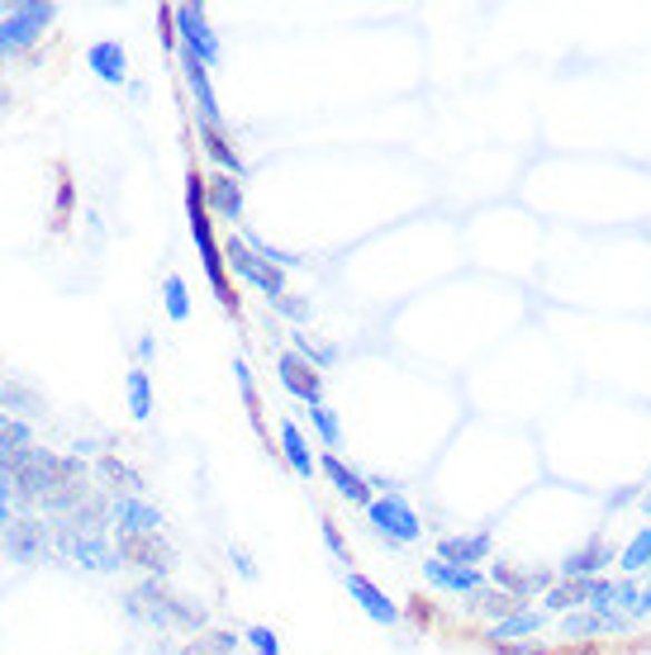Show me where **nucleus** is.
Listing matches in <instances>:
<instances>
[{"label": "nucleus", "mask_w": 651, "mask_h": 655, "mask_svg": "<svg viewBox=\"0 0 651 655\" xmlns=\"http://www.w3.org/2000/svg\"><path fill=\"white\" fill-rule=\"evenodd\" d=\"M119 604H125L129 623H144V627L162 632V636H171V632H186V636L209 632L205 604H196V598H186V594H176L167 579L144 575L125 598H119Z\"/></svg>", "instance_id": "nucleus-1"}, {"label": "nucleus", "mask_w": 651, "mask_h": 655, "mask_svg": "<svg viewBox=\"0 0 651 655\" xmlns=\"http://www.w3.org/2000/svg\"><path fill=\"white\" fill-rule=\"evenodd\" d=\"M186 219H190V242H196V252L205 261V280H209V290H215L219 309L238 314V295L228 286V267H224V242L215 238V219H209V209H205V176L196 167L186 171Z\"/></svg>", "instance_id": "nucleus-2"}, {"label": "nucleus", "mask_w": 651, "mask_h": 655, "mask_svg": "<svg viewBox=\"0 0 651 655\" xmlns=\"http://www.w3.org/2000/svg\"><path fill=\"white\" fill-rule=\"evenodd\" d=\"M52 552L62 560L81 565V570H96V575H115L125 570V560H119V546L110 533H72V527L52 523Z\"/></svg>", "instance_id": "nucleus-3"}, {"label": "nucleus", "mask_w": 651, "mask_h": 655, "mask_svg": "<svg viewBox=\"0 0 651 655\" xmlns=\"http://www.w3.org/2000/svg\"><path fill=\"white\" fill-rule=\"evenodd\" d=\"M0 556L14 565H39L48 556H58L52 552V523L43 513H20V518H10L0 527Z\"/></svg>", "instance_id": "nucleus-4"}, {"label": "nucleus", "mask_w": 651, "mask_h": 655, "mask_svg": "<svg viewBox=\"0 0 651 655\" xmlns=\"http://www.w3.org/2000/svg\"><path fill=\"white\" fill-rule=\"evenodd\" d=\"M224 267L234 271L243 286H253L257 295H267V305L272 299H280L286 295V271H276V267H267L253 247H248V238L238 234V228H228V238H224Z\"/></svg>", "instance_id": "nucleus-5"}, {"label": "nucleus", "mask_w": 651, "mask_h": 655, "mask_svg": "<svg viewBox=\"0 0 651 655\" xmlns=\"http://www.w3.org/2000/svg\"><path fill=\"white\" fill-rule=\"evenodd\" d=\"M366 523H372V533L385 537L391 546H414L424 537V518H418V508L404 499V494H376L372 508H366Z\"/></svg>", "instance_id": "nucleus-6"}, {"label": "nucleus", "mask_w": 651, "mask_h": 655, "mask_svg": "<svg viewBox=\"0 0 651 655\" xmlns=\"http://www.w3.org/2000/svg\"><path fill=\"white\" fill-rule=\"evenodd\" d=\"M52 20H58V6H52V0H14V6H0V24H6V39H10V58L14 52L39 48V39L48 33Z\"/></svg>", "instance_id": "nucleus-7"}, {"label": "nucleus", "mask_w": 651, "mask_h": 655, "mask_svg": "<svg viewBox=\"0 0 651 655\" xmlns=\"http://www.w3.org/2000/svg\"><path fill=\"white\" fill-rule=\"evenodd\" d=\"M162 508L148 494H115L110 499V537H162Z\"/></svg>", "instance_id": "nucleus-8"}, {"label": "nucleus", "mask_w": 651, "mask_h": 655, "mask_svg": "<svg viewBox=\"0 0 651 655\" xmlns=\"http://www.w3.org/2000/svg\"><path fill=\"white\" fill-rule=\"evenodd\" d=\"M176 39H181V48L176 52H190L196 62H205V67H219V58H224V43H219V33L209 29V14H205V6H176Z\"/></svg>", "instance_id": "nucleus-9"}, {"label": "nucleus", "mask_w": 651, "mask_h": 655, "mask_svg": "<svg viewBox=\"0 0 651 655\" xmlns=\"http://www.w3.org/2000/svg\"><path fill=\"white\" fill-rule=\"evenodd\" d=\"M613 565H619V556H613L609 537L594 533L590 542H580L575 552L556 560V579H604V575H613Z\"/></svg>", "instance_id": "nucleus-10"}, {"label": "nucleus", "mask_w": 651, "mask_h": 655, "mask_svg": "<svg viewBox=\"0 0 651 655\" xmlns=\"http://www.w3.org/2000/svg\"><path fill=\"white\" fill-rule=\"evenodd\" d=\"M276 380H280V389H286L290 399H300L305 409L324 404V370H314L305 357H295L290 347L276 351Z\"/></svg>", "instance_id": "nucleus-11"}, {"label": "nucleus", "mask_w": 651, "mask_h": 655, "mask_svg": "<svg viewBox=\"0 0 651 655\" xmlns=\"http://www.w3.org/2000/svg\"><path fill=\"white\" fill-rule=\"evenodd\" d=\"M115 546H119V560L152 579H171L176 570V552L167 537H115Z\"/></svg>", "instance_id": "nucleus-12"}, {"label": "nucleus", "mask_w": 651, "mask_h": 655, "mask_svg": "<svg viewBox=\"0 0 651 655\" xmlns=\"http://www.w3.org/2000/svg\"><path fill=\"white\" fill-rule=\"evenodd\" d=\"M205 209H209V219L215 224H243V209H248V190H243L238 176H228V171H209L205 176Z\"/></svg>", "instance_id": "nucleus-13"}, {"label": "nucleus", "mask_w": 651, "mask_h": 655, "mask_svg": "<svg viewBox=\"0 0 651 655\" xmlns=\"http://www.w3.org/2000/svg\"><path fill=\"white\" fill-rule=\"evenodd\" d=\"M424 584H428V589H437V594H447V598H476L481 589H490L485 570H471V565H447L437 556L424 560Z\"/></svg>", "instance_id": "nucleus-14"}, {"label": "nucleus", "mask_w": 651, "mask_h": 655, "mask_svg": "<svg viewBox=\"0 0 651 655\" xmlns=\"http://www.w3.org/2000/svg\"><path fill=\"white\" fill-rule=\"evenodd\" d=\"M433 556L447 565H471V570H481V565H490V556H495V533H490V527H481V533H447V537H437Z\"/></svg>", "instance_id": "nucleus-15"}, {"label": "nucleus", "mask_w": 651, "mask_h": 655, "mask_svg": "<svg viewBox=\"0 0 651 655\" xmlns=\"http://www.w3.org/2000/svg\"><path fill=\"white\" fill-rule=\"evenodd\" d=\"M181 62V77H186V91L196 100V123H209V129H224V110H219V96H215V81H209V67L196 62L190 52H176Z\"/></svg>", "instance_id": "nucleus-16"}, {"label": "nucleus", "mask_w": 651, "mask_h": 655, "mask_svg": "<svg viewBox=\"0 0 651 655\" xmlns=\"http://www.w3.org/2000/svg\"><path fill=\"white\" fill-rule=\"evenodd\" d=\"M343 584H347V598H352V604H357L366 617H372V623H381V627H400L404 608L381 589L376 579H366V575H357V570H347Z\"/></svg>", "instance_id": "nucleus-17"}, {"label": "nucleus", "mask_w": 651, "mask_h": 655, "mask_svg": "<svg viewBox=\"0 0 651 655\" xmlns=\"http://www.w3.org/2000/svg\"><path fill=\"white\" fill-rule=\"evenodd\" d=\"M319 475L343 494L347 504H357V508H372V499H376V489H372V480L357 470V466H347L338 451H324L319 456Z\"/></svg>", "instance_id": "nucleus-18"}, {"label": "nucleus", "mask_w": 651, "mask_h": 655, "mask_svg": "<svg viewBox=\"0 0 651 655\" xmlns=\"http://www.w3.org/2000/svg\"><path fill=\"white\" fill-rule=\"evenodd\" d=\"M552 617L542 613V608H527V604H519L509 617H500V623H490L485 627V642H490V651L495 646H514V642H533V636L548 627Z\"/></svg>", "instance_id": "nucleus-19"}, {"label": "nucleus", "mask_w": 651, "mask_h": 655, "mask_svg": "<svg viewBox=\"0 0 651 655\" xmlns=\"http://www.w3.org/2000/svg\"><path fill=\"white\" fill-rule=\"evenodd\" d=\"M86 72H96V81L105 86H125L129 81V52L119 39H96L86 48Z\"/></svg>", "instance_id": "nucleus-20"}, {"label": "nucleus", "mask_w": 651, "mask_h": 655, "mask_svg": "<svg viewBox=\"0 0 651 655\" xmlns=\"http://www.w3.org/2000/svg\"><path fill=\"white\" fill-rule=\"evenodd\" d=\"M276 441H280V462L300 475V480H314V475H319V456L309 451V437L300 433V423H295V418H280Z\"/></svg>", "instance_id": "nucleus-21"}, {"label": "nucleus", "mask_w": 651, "mask_h": 655, "mask_svg": "<svg viewBox=\"0 0 651 655\" xmlns=\"http://www.w3.org/2000/svg\"><path fill=\"white\" fill-rule=\"evenodd\" d=\"M196 138H200L205 157H209V162H215L219 171L238 176V181H248V162H243V152L234 148V133H228V129H209V123H196Z\"/></svg>", "instance_id": "nucleus-22"}, {"label": "nucleus", "mask_w": 651, "mask_h": 655, "mask_svg": "<svg viewBox=\"0 0 651 655\" xmlns=\"http://www.w3.org/2000/svg\"><path fill=\"white\" fill-rule=\"evenodd\" d=\"M96 485L110 494V499H115V494H148V480L125 462V456H115V451H105L96 462Z\"/></svg>", "instance_id": "nucleus-23"}, {"label": "nucleus", "mask_w": 651, "mask_h": 655, "mask_svg": "<svg viewBox=\"0 0 651 655\" xmlns=\"http://www.w3.org/2000/svg\"><path fill=\"white\" fill-rule=\"evenodd\" d=\"M590 584H594V579H556L552 589L542 594V604H537V608L548 613V617H566V613H580V608L590 604Z\"/></svg>", "instance_id": "nucleus-24"}, {"label": "nucleus", "mask_w": 651, "mask_h": 655, "mask_svg": "<svg viewBox=\"0 0 651 655\" xmlns=\"http://www.w3.org/2000/svg\"><path fill=\"white\" fill-rule=\"evenodd\" d=\"M0 414H14V418H43V395L33 389L29 380L20 376H10V380H0Z\"/></svg>", "instance_id": "nucleus-25"}, {"label": "nucleus", "mask_w": 651, "mask_h": 655, "mask_svg": "<svg viewBox=\"0 0 651 655\" xmlns=\"http://www.w3.org/2000/svg\"><path fill=\"white\" fill-rule=\"evenodd\" d=\"M619 575H628V579H647V575H651V523L638 527V533L623 542V552H619Z\"/></svg>", "instance_id": "nucleus-26"}, {"label": "nucleus", "mask_w": 651, "mask_h": 655, "mask_svg": "<svg viewBox=\"0 0 651 655\" xmlns=\"http://www.w3.org/2000/svg\"><path fill=\"white\" fill-rule=\"evenodd\" d=\"M556 636H561V642H571V646H580V642H594V636H609V627H604V613H590V608H580V613L556 617Z\"/></svg>", "instance_id": "nucleus-27"}, {"label": "nucleus", "mask_w": 651, "mask_h": 655, "mask_svg": "<svg viewBox=\"0 0 651 655\" xmlns=\"http://www.w3.org/2000/svg\"><path fill=\"white\" fill-rule=\"evenodd\" d=\"M286 338H290V351H295V357H305L314 370H333V366H338V347L309 338V328H290Z\"/></svg>", "instance_id": "nucleus-28"}, {"label": "nucleus", "mask_w": 651, "mask_h": 655, "mask_svg": "<svg viewBox=\"0 0 651 655\" xmlns=\"http://www.w3.org/2000/svg\"><path fill=\"white\" fill-rule=\"evenodd\" d=\"M125 399H129V418L134 423L152 418V376H148V366H134L125 376Z\"/></svg>", "instance_id": "nucleus-29"}, {"label": "nucleus", "mask_w": 651, "mask_h": 655, "mask_svg": "<svg viewBox=\"0 0 651 655\" xmlns=\"http://www.w3.org/2000/svg\"><path fill=\"white\" fill-rule=\"evenodd\" d=\"M238 234L243 238H248V247H253V252L262 257V261H267V267H276V271H300V267H309V261L300 257V252H286V247H276V242H267V238H262V234H253V228H238Z\"/></svg>", "instance_id": "nucleus-30"}, {"label": "nucleus", "mask_w": 651, "mask_h": 655, "mask_svg": "<svg viewBox=\"0 0 651 655\" xmlns=\"http://www.w3.org/2000/svg\"><path fill=\"white\" fill-rule=\"evenodd\" d=\"M514 608H519V598H509V594H500V589H481L476 598H466V613L485 617V627L500 623V617H509Z\"/></svg>", "instance_id": "nucleus-31"}, {"label": "nucleus", "mask_w": 651, "mask_h": 655, "mask_svg": "<svg viewBox=\"0 0 651 655\" xmlns=\"http://www.w3.org/2000/svg\"><path fill=\"white\" fill-rule=\"evenodd\" d=\"M309 428H314V437L324 441V451H338L343 447V418H338V409H328V404H314V409H309Z\"/></svg>", "instance_id": "nucleus-32"}, {"label": "nucleus", "mask_w": 651, "mask_h": 655, "mask_svg": "<svg viewBox=\"0 0 651 655\" xmlns=\"http://www.w3.org/2000/svg\"><path fill=\"white\" fill-rule=\"evenodd\" d=\"M24 447H33V428L14 414H0V462L14 451H24Z\"/></svg>", "instance_id": "nucleus-33"}, {"label": "nucleus", "mask_w": 651, "mask_h": 655, "mask_svg": "<svg viewBox=\"0 0 651 655\" xmlns=\"http://www.w3.org/2000/svg\"><path fill=\"white\" fill-rule=\"evenodd\" d=\"M162 309H167L171 324H186V318H190V286H186L181 276H167L162 280Z\"/></svg>", "instance_id": "nucleus-34"}, {"label": "nucleus", "mask_w": 651, "mask_h": 655, "mask_svg": "<svg viewBox=\"0 0 651 655\" xmlns=\"http://www.w3.org/2000/svg\"><path fill=\"white\" fill-rule=\"evenodd\" d=\"M234 385H238V395H243V409H248L253 418V428L262 433V399H257V385H253V370L243 357H234Z\"/></svg>", "instance_id": "nucleus-35"}, {"label": "nucleus", "mask_w": 651, "mask_h": 655, "mask_svg": "<svg viewBox=\"0 0 651 655\" xmlns=\"http://www.w3.org/2000/svg\"><path fill=\"white\" fill-rule=\"evenodd\" d=\"M272 314L276 318H286V324H295V328H305L309 318H314V299L309 295H280V299H272Z\"/></svg>", "instance_id": "nucleus-36"}, {"label": "nucleus", "mask_w": 651, "mask_h": 655, "mask_svg": "<svg viewBox=\"0 0 651 655\" xmlns=\"http://www.w3.org/2000/svg\"><path fill=\"white\" fill-rule=\"evenodd\" d=\"M243 646H253V655H280V636L267 623H253L243 632Z\"/></svg>", "instance_id": "nucleus-37"}, {"label": "nucleus", "mask_w": 651, "mask_h": 655, "mask_svg": "<svg viewBox=\"0 0 651 655\" xmlns=\"http://www.w3.org/2000/svg\"><path fill=\"white\" fill-rule=\"evenodd\" d=\"M319 537H324V546H328V556H333V560L352 565V546H347V537H343V527H338V523L324 518V523H319Z\"/></svg>", "instance_id": "nucleus-38"}, {"label": "nucleus", "mask_w": 651, "mask_h": 655, "mask_svg": "<svg viewBox=\"0 0 651 655\" xmlns=\"http://www.w3.org/2000/svg\"><path fill=\"white\" fill-rule=\"evenodd\" d=\"M176 655H243V651H219L209 642V632H200V636H190L186 646H176Z\"/></svg>", "instance_id": "nucleus-39"}, {"label": "nucleus", "mask_w": 651, "mask_h": 655, "mask_svg": "<svg viewBox=\"0 0 651 655\" xmlns=\"http://www.w3.org/2000/svg\"><path fill=\"white\" fill-rule=\"evenodd\" d=\"M157 33H162V43L176 52V48H181V39H176V6H162V10H157Z\"/></svg>", "instance_id": "nucleus-40"}, {"label": "nucleus", "mask_w": 651, "mask_h": 655, "mask_svg": "<svg viewBox=\"0 0 651 655\" xmlns=\"http://www.w3.org/2000/svg\"><path fill=\"white\" fill-rule=\"evenodd\" d=\"M10 518H20V504H14V485H10V475H0V527H6Z\"/></svg>", "instance_id": "nucleus-41"}, {"label": "nucleus", "mask_w": 651, "mask_h": 655, "mask_svg": "<svg viewBox=\"0 0 651 655\" xmlns=\"http://www.w3.org/2000/svg\"><path fill=\"white\" fill-rule=\"evenodd\" d=\"M228 560H234V570H238V579H257V565H253V556L243 552V546H228Z\"/></svg>", "instance_id": "nucleus-42"}, {"label": "nucleus", "mask_w": 651, "mask_h": 655, "mask_svg": "<svg viewBox=\"0 0 651 655\" xmlns=\"http://www.w3.org/2000/svg\"><path fill=\"white\" fill-rule=\"evenodd\" d=\"M67 451H72V456H81V462H86V456H96V462H100V456H105L96 437H77V441H72V447H67Z\"/></svg>", "instance_id": "nucleus-43"}, {"label": "nucleus", "mask_w": 651, "mask_h": 655, "mask_svg": "<svg viewBox=\"0 0 651 655\" xmlns=\"http://www.w3.org/2000/svg\"><path fill=\"white\" fill-rule=\"evenodd\" d=\"M366 480H372L376 494H400V480H395V475H366Z\"/></svg>", "instance_id": "nucleus-44"}, {"label": "nucleus", "mask_w": 651, "mask_h": 655, "mask_svg": "<svg viewBox=\"0 0 651 655\" xmlns=\"http://www.w3.org/2000/svg\"><path fill=\"white\" fill-rule=\"evenodd\" d=\"M152 351H157V338H152V333H144V338H138V347H134V357H138V361H152Z\"/></svg>", "instance_id": "nucleus-45"}, {"label": "nucleus", "mask_w": 651, "mask_h": 655, "mask_svg": "<svg viewBox=\"0 0 651 655\" xmlns=\"http://www.w3.org/2000/svg\"><path fill=\"white\" fill-rule=\"evenodd\" d=\"M651 617V579H642V623Z\"/></svg>", "instance_id": "nucleus-46"}, {"label": "nucleus", "mask_w": 651, "mask_h": 655, "mask_svg": "<svg viewBox=\"0 0 651 655\" xmlns=\"http://www.w3.org/2000/svg\"><path fill=\"white\" fill-rule=\"evenodd\" d=\"M638 508H642V513H647V523H651V485H647V489H642V494H638Z\"/></svg>", "instance_id": "nucleus-47"}, {"label": "nucleus", "mask_w": 651, "mask_h": 655, "mask_svg": "<svg viewBox=\"0 0 651 655\" xmlns=\"http://www.w3.org/2000/svg\"><path fill=\"white\" fill-rule=\"evenodd\" d=\"M10 110V91H6V86H0V115H6Z\"/></svg>", "instance_id": "nucleus-48"}]
</instances>
